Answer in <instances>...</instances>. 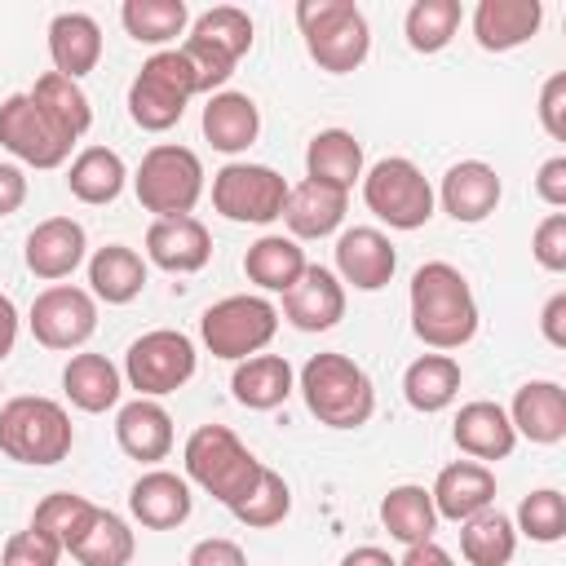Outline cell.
Wrapping results in <instances>:
<instances>
[{"label":"cell","instance_id":"obj_1","mask_svg":"<svg viewBox=\"0 0 566 566\" xmlns=\"http://www.w3.org/2000/svg\"><path fill=\"white\" fill-rule=\"evenodd\" d=\"M411 332L429 349H460L478 332V301L451 261H424L411 274Z\"/></svg>","mask_w":566,"mask_h":566},{"label":"cell","instance_id":"obj_2","mask_svg":"<svg viewBox=\"0 0 566 566\" xmlns=\"http://www.w3.org/2000/svg\"><path fill=\"white\" fill-rule=\"evenodd\" d=\"M301 398L310 407V416L327 429H358L371 420L376 411V389L371 376L349 358V354H314L301 367Z\"/></svg>","mask_w":566,"mask_h":566},{"label":"cell","instance_id":"obj_3","mask_svg":"<svg viewBox=\"0 0 566 566\" xmlns=\"http://www.w3.org/2000/svg\"><path fill=\"white\" fill-rule=\"evenodd\" d=\"M181 464H186V482H195L199 491H208L217 504H234L252 491V482L261 478V460L239 442L234 429L226 424H199L186 447H181Z\"/></svg>","mask_w":566,"mask_h":566},{"label":"cell","instance_id":"obj_4","mask_svg":"<svg viewBox=\"0 0 566 566\" xmlns=\"http://www.w3.org/2000/svg\"><path fill=\"white\" fill-rule=\"evenodd\" d=\"M296 27L305 40V53L332 75L358 71L371 53V27L354 0H301Z\"/></svg>","mask_w":566,"mask_h":566},{"label":"cell","instance_id":"obj_5","mask_svg":"<svg viewBox=\"0 0 566 566\" xmlns=\"http://www.w3.org/2000/svg\"><path fill=\"white\" fill-rule=\"evenodd\" d=\"M75 429L62 402L40 394H18L0 407V451L18 464H57L71 455Z\"/></svg>","mask_w":566,"mask_h":566},{"label":"cell","instance_id":"obj_6","mask_svg":"<svg viewBox=\"0 0 566 566\" xmlns=\"http://www.w3.org/2000/svg\"><path fill=\"white\" fill-rule=\"evenodd\" d=\"M137 203L146 212H155V221L164 217H190L199 195H203V164L190 146L177 142H159L142 155L137 177H133Z\"/></svg>","mask_w":566,"mask_h":566},{"label":"cell","instance_id":"obj_7","mask_svg":"<svg viewBox=\"0 0 566 566\" xmlns=\"http://www.w3.org/2000/svg\"><path fill=\"white\" fill-rule=\"evenodd\" d=\"M190 97H195L190 62L181 57V49H159L142 62L137 80L128 84V115L146 133H168L186 115Z\"/></svg>","mask_w":566,"mask_h":566},{"label":"cell","instance_id":"obj_8","mask_svg":"<svg viewBox=\"0 0 566 566\" xmlns=\"http://www.w3.org/2000/svg\"><path fill=\"white\" fill-rule=\"evenodd\" d=\"M363 203L389 230H420L433 217V186L407 155H389L363 172Z\"/></svg>","mask_w":566,"mask_h":566},{"label":"cell","instance_id":"obj_9","mask_svg":"<svg viewBox=\"0 0 566 566\" xmlns=\"http://www.w3.org/2000/svg\"><path fill=\"white\" fill-rule=\"evenodd\" d=\"M279 332V310L265 301V296H226L217 305L203 310L199 318V336L208 345L212 358H230V363H243L252 354H261Z\"/></svg>","mask_w":566,"mask_h":566},{"label":"cell","instance_id":"obj_10","mask_svg":"<svg viewBox=\"0 0 566 566\" xmlns=\"http://www.w3.org/2000/svg\"><path fill=\"white\" fill-rule=\"evenodd\" d=\"M195 340L177 327L142 332L124 354V380L137 389V398H164L177 394L195 376Z\"/></svg>","mask_w":566,"mask_h":566},{"label":"cell","instance_id":"obj_11","mask_svg":"<svg viewBox=\"0 0 566 566\" xmlns=\"http://www.w3.org/2000/svg\"><path fill=\"white\" fill-rule=\"evenodd\" d=\"M287 181L270 164H226L212 172V208L239 226H270L283 217Z\"/></svg>","mask_w":566,"mask_h":566},{"label":"cell","instance_id":"obj_12","mask_svg":"<svg viewBox=\"0 0 566 566\" xmlns=\"http://www.w3.org/2000/svg\"><path fill=\"white\" fill-rule=\"evenodd\" d=\"M0 146L31 168H62L75 142L35 106L31 93H13L0 102Z\"/></svg>","mask_w":566,"mask_h":566},{"label":"cell","instance_id":"obj_13","mask_svg":"<svg viewBox=\"0 0 566 566\" xmlns=\"http://www.w3.org/2000/svg\"><path fill=\"white\" fill-rule=\"evenodd\" d=\"M27 323L44 349H80L97 332V301L84 287L53 283L31 301Z\"/></svg>","mask_w":566,"mask_h":566},{"label":"cell","instance_id":"obj_14","mask_svg":"<svg viewBox=\"0 0 566 566\" xmlns=\"http://www.w3.org/2000/svg\"><path fill=\"white\" fill-rule=\"evenodd\" d=\"M398 270V252L385 230L354 226L336 239V279L358 292H380Z\"/></svg>","mask_w":566,"mask_h":566},{"label":"cell","instance_id":"obj_15","mask_svg":"<svg viewBox=\"0 0 566 566\" xmlns=\"http://www.w3.org/2000/svg\"><path fill=\"white\" fill-rule=\"evenodd\" d=\"M283 318L296 332L336 327L345 318V283L323 265H305V274L283 292Z\"/></svg>","mask_w":566,"mask_h":566},{"label":"cell","instance_id":"obj_16","mask_svg":"<svg viewBox=\"0 0 566 566\" xmlns=\"http://www.w3.org/2000/svg\"><path fill=\"white\" fill-rule=\"evenodd\" d=\"M146 256L168 274H195L212 256V234L199 217H164L146 230Z\"/></svg>","mask_w":566,"mask_h":566},{"label":"cell","instance_id":"obj_17","mask_svg":"<svg viewBox=\"0 0 566 566\" xmlns=\"http://www.w3.org/2000/svg\"><path fill=\"white\" fill-rule=\"evenodd\" d=\"M84 248H88V239H84V226H80V221H71V217H49V221H40V226L27 234L22 256H27V270H31L35 279L57 283V279H71V274L80 270Z\"/></svg>","mask_w":566,"mask_h":566},{"label":"cell","instance_id":"obj_18","mask_svg":"<svg viewBox=\"0 0 566 566\" xmlns=\"http://www.w3.org/2000/svg\"><path fill=\"white\" fill-rule=\"evenodd\" d=\"M438 199H442V212H447L451 221L478 226V221H486V217L495 212V203H500V177H495V168L482 164V159H460V164L447 168Z\"/></svg>","mask_w":566,"mask_h":566},{"label":"cell","instance_id":"obj_19","mask_svg":"<svg viewBox=\"0 0 566 566\" xmlns=\"http://www.w3.org/2000/svg\"><path fill=\"white\" fill-rule=\"evenodd\" d=\"M195 509V495H190V482L168 473V469H150L133 482L128 491V513L146 526V531H172L190 517Z\"/></svg>","mask_w":566,"mask_h":566},{"label":"cell","instance_id":"obj_20","mask_svg":"<svg viewBox=\"0 0 566 566\" xmlns=\"http://www.w3.org/2000/svg\"><path fill=\"white\" fill-rule=\"evenodd\" d=\"M451 438H455V447H460L469 460H478V464L504 460V455H513V447H517V433H513L509 411H504L500 402H491V398L464 402L460 416H455Z\"/></svg>","mask_w":566,"mask_h":566},{"label":"cell","instance_id":"obj_21","mask_svg":"<svg viewBox=\"0 0 566 566\" xmlns=\"http://www.w3.org/2000/svg\"><path fill=\"white\" fill-rule=\"evenodd\" d=\"M429 500H433V513L438 517L469 522L473 513H482V509L495 504V473L486 464H478V460H455V464H447L438 473Z\"/></svg>","mask_w":566,"mask_h":566},{"label":"cell","instance_id":"obj_22","mask_svg":"<svg viewBox=\"0 0 566 566\" xmlns=\"http://www.w3.org/2000/svg\"><path fill=\"white\" fill-rule=\"evenodd\" d=\"M115 442L137 464L168 460V451H172V416L155 398H133L115 416Z\"/></svg>","mask_w":566,"mask_h":566},{"label":"cell","instance_id":"obj_23","mask_svg":"<svg viewBox=\"0 0 566 566\" xmlns=\"http://www.w3.org/2000/svg\"><path fill=\"white\" fill-rule=\"evenodd\" d=\"M544 22L539 0H478L473 9V40L486 53H509L526 44Z\"/></svg>","mask_w":566,"mask_h":566},{"label":"cell","instance_id":"obj_24","mask_svg":"<svg viewBox=\"0 0 566 566\" xmlns=\"http://www.w3.org/2000/svg\"><path fill=\"white\" fill-rule=\"evenodd\" d=\"M509 420H513V433H522L539 447L562 442L566 438V389L557 380H526L513 394Z\"/></svg>","mask_w":566,"mask_h":566},{"label":"cell","instance_id":"obj_25","mask_svg":"<svg viewBox=\"0 0 566 566\" xmlns=\"http://www.w3.org/2000/svg\"><path fill=\"white\" fill-rule=\"evenodd\" d=\"M49 57H53L57 75L80 84V75H88L102 62V27L80 9L57 13L49 22Z\"/></svg>","mask_w":566,"mask_h":566},{"label":"cell","instance_id":"obj_26","mask_svg":"<svg viewBox=\"0 0 566 566\" xmlns=\"http://www.w3.org/2000/svg\"><path fill=\"white\" fill-rule=\"evenodd\" d=\"M305 177L332 190H354L363 181V142L349 128H323L305 146Z\"/></svg>","mask_w":566,"mask_h":566},{"label":"cell","instance_id":"obj_27","mask_svg":"<svg viewBox=\"0 0 566 566\" xmlns=\"http://www.w3.org/2000/svg\"><path fill=\"white\" fill-rule=\"evenodd\" d=\"M345 208H349L345 190H332V186H318L305 177L301 186H287L283 221H287L292 239H327L332 230H340Z\"/></svg>","mask_w":566,"mask_h":566},{"label":"cell","instance_id":"obj_28","mask_svg":"<svg viewBox=\"0 0 566 566\" xmlns=\"http://www.w3.org/2000/svg\"><path fill=\"white\" fill-rule=\"evenodd\" d=\"M256 133H261V111H256V102L248 93L221 88V93L208 97V106H203V137L212 142V150L239 155V150H248L256 142Z\"/></svg>","mask_w":566,"mask_h":566},{"label":"cell","instance_id":"obj_29","mask_svg":"<svg viewBox=\"0 0 566 566\" xmlns=\"http://www.w3.org/2000/svg\"><path fill=\"white\" fill-rule=\"evenodd\" d=\"M230 389H234V402L239 407H248V411H274L296 389V376H292V363L283 354H252V358H243L234 367Z\"/></svg>","mask_w":566,"mask_h":566},{"label":"cell","instance_id":"obj_30","mask_svg":"<svg viewBox=\"0 0 566 566\" xmlns=\"http://www.w3.org/2000/svg\"><path fill=\"white\" fill-rule=\"evenodd\" d=\"M62 389L71 398V407L97 416L111 411L124 394V376L106 354H71V363L62 367Z\"/></svg>","mask_w":566,"mask_h":566},{"label":"cell","instance_id":"obj_31","mask_svg":"<svg viewBox=\"0 0 566 566\" xmlns=\"http://www.w3.org/2000/svg\"><path fill=\"white\" fill-rule=\"evenodd\" d=\"M88 283H93V301L128 305L146 287V261L128 243H106L88 256Z\"/></svg>","mask_w":566,"mask_h":566},{"label":"cell","instance_id":"obj_32","mask_svg":"<svg viewBox=\"0 0 566 566\" xmlns=\"http://www.w3.org/2000/svg\"><path fill=\"white\" fill-rule=\"evenodd\" d=\"M460 363L451 358V354H420L407 371H402V398L416 407V411H424V416H433V411H447L451 402H455V394H460Z\"/></svg>","mask_w":566,"mask_h":566},{"label":"cell","instance_id":"obj_33","mask_svg":"<svg viewBox=\"0 0 566 566\" xmlns=\"http://www.w3.org/2000/svg\"><path fill=\"white\" fill-rule=\"evenodd\" d=\"M124 181H128V168H124V159H119L111 146H84V150L71 159V168H66L71 195H75L80 203H93V208L119 199Z\"/></svg>","mask_w":566,"mask_h":566},{"label":"cell","instance_id":"obj_34","mask_svg":"<svg viewBox=\"0 0 566 566\" xmlns=\"http://www.w3.org/2000/svg\"><path fill=\"white\" fill-rule=\"evenodd\" d=\"M305 252L292 234H261L248 256H243V274L261 287V292H287L301 274H305Z\"/></svg>","mask_w":566,"mask_h":566},{"label":"cell","instance_id":"obj_35","mask_svg":"<svg viewBox=\"0 0 566 566\" xmlns=\"http://www.w3.org/2000/svg\"><path fill=\"white\" fill-rule=\"evenodd\" d=\"M380 522H385V531H389L398 544H407V548L433 539V531H438L433 500H429V491L416 486V482L389 486V495L380 500Z\"/></svg>","mask_w":566,"mask_h":566},{"label":"cell","instance_id":"obj_36","mask_svg":"<svg viewBox=\"0 0 566 566\" xmlns=\"http://www.w3.org/2000/svg\"><path fill=\"white\" fill-rule=\"evenodd\" d=\"M460 553L469 566H509L517 553V526L500 509H482L460 522Z\"/></svg>","mask_w":566,"mask_h":566},{"label":"cell","instance_id":"obj_37","mask_svg":"<svg viewBox=\"0 0 566 566\" xmlns=\"http://www.w3.org/2000/svg\"><path fill=\"white\" fill-rule=\"evenodd\" d=\"M133 531H128V522L119 517V513H111V509H97L93 517H88V526H84V535L71 544V557L80 562V566H128L133 562Z\"/></svg>","mask_w":566,"mask_h":566},{"label":"cell","instance_id":"obj_38","mask_svg":"<svg viewBox=\"0 0 566 566\" xmlns=\"http://www.w3.org/2000/svg\"><path fill=\"white\" fill-rule=\"evenodd\" d=\"M31 97H35V106H40V111H44L71 142L88 133V124H93V106H88V93H84L75 80H66V75H57V71H44V75L35 80Z\"/></svg>","mask_w":566,"mask_h":566},{"label":"cell","instance_id":"obj_39","mask_svg":"<svg viewBox=\"0 0 566 566\" xmlns=\"http://www.w3.org/2000/svg\"><path fill=\"white\" fill-rule=\"evenodd\" d=\"M119 22L137 44H168L186 31L190 9L186 0H124Z\"/></svg>","mask_w":566,"mask_h":566},{"label":"cell","instance_id":"obj_40","mask_svg":"<svg viewBox=\"0 0 566 566\" xmlns=\"http://www.w3.org/2000/svg\"><path fill=\"white\" fill-rule=\"evenodd\" d=\"M460 18H464L460 0H416V4L407 9V22H402L407 44H411L416 53H438V49H447L451 35L460 31Z\"/></svg>","mask_w":566,"mask_h":566},{"label":"cell","instance_id":"obj_41","mask_svg":"<svg viewBox=\"0 0 566 566\" xmlns=\"http://www.w3.org/2000/svg\"><path fill=\"white\" fill-rule=\"evenodd\" d=\"M93 513H97L93 500H84V495H75V491H53V495H44V500L35 504L31 526L44 531L49 539H57L62 553H71V544L84 535V526H88Z\"/></svg>","mask_w":566,"mask_h":566},{"label":"cell","instance_id":"obj_42","mask_svg":"<svg viewBox=\"0 0 566 566\" xmlns=\"http://www.w3.org/2000/svg\"><path fill=\"white\" fill-rule=\"evenodd\" d=\"M230 513H234L243 526H256V531L279 526V522L292 513V491H287V482H283L274 469H261V478L252 482V491H248L243 500H234Z\"/></svg>","mask_w":566,"mask_h":566},{"label":"cell","instance_id":"obj_43","mask_svg":"<svg viewBox=\"0 0 566 566\" xmlns=\"http://www.w3.org/2000/svg\"><path fill=\"white\" fill-rule=\"evenodd\" d=\"M190 35L203 40V44H212V49H221L226 57L239 62V57L252 49V18H248L243 9H234V4H217V9H208V13L195 18Z\"/></svg>","mask_w":566,"mask_h":566},{"label":"cell","instance_id":"obj_44","mask_svg":"<svg viewBox=\"0 0 566 566\" xmlns=\"http://www.w3.org/2000/svg\"><path fill=\"white\" fill-rule=\"evenodd\" d=\"M513 526L535 544H557L566 535V500H562V491H553V486L531 491L517 504V522Z\"/></svg>","mask_w":566,"mask_h":566},{"label":"cell","instance_id":"obj_45","mask_svg":"<svg viewBox=\"0 0 566 566\" xmlns=\"http://www.w3.org/2000/svg\"><path fill=\"white\" fill-rule=\"evenodd\" d=\"M181 57H186L190 71H195V93H208V97H212V88H221V84L234 75V57H226L221 49H212V44H203V40H195V35H186Z\"/></svg>","mask_w":566,"mask_h":566},{"label":"cell","instance_id":"obj_46","mask_svg":"<svg viewBox=\"0 0 566 566\" xmlns=\"http://www.w3.org/2000/svg\"><path fill=\"white\" fill-rule=\"evenodd\" d=\"M57 557H62V544L49 539L44 531L27 526V531H13L4 539V562L0 566H57Z\"/></svg>","mask_w":566,"mask_h":566},{"label":"cell","instance_id":"obj_47","mask_svg":"<svg viewBox=\"0 0 566 566\" xmlns=\"http://www.w3.org/2000/svg\"><path fill=\"white\" fill-rule=\"evenodd\" d=\"M531 252H535V261H539L548 274H562V270H566V212H548V217L535 226Z\"/></svg>","mask_w":566,"mask_h":566},{"label":"cell","instance_id":"obj_48","mask_svg":"<svg viewBox=\"0 0 566 566\" xmlns=\"http://www.w3.org/2000/svg\"><path fill=\"white\" fill-rule=\"evenodd\" d=\"M539 124L553 142H566V71L548 75L539 88Z\"/></svg>","mask_w":566,"mask_h":566},{"label":"cell","instance_id":"obj_49","mask_svg":"<svg viewBox=\"0 0 566 566\" xmlns=\"http://www.w3.org/2000/svg\"><path fill=\"white\" fill-rule=\"evenodd\" d=\"M186 566H248V557H243V548H239L234 539L208 535V539H199V544L190 548Z\"/></svg>","mask_w":566,"mask_h":566},{"label":"cell","instance_id":"obj_50","mask_svg":"<svg viewBox=\"0 0 566 566\" xmlns=\"http://www.w3.org/2000/svg\"><path fill=\"white\" fill-rule=\"evenodd\" d=\"M535 195L548 203V208H566V155H553L539 164L535 172Z\"/></svg>","mask_w":566,"mask_h":566},{"label":"cell","instance_id":"obj_51","mask_svg":"<svg viewBox=\"0 0 566 566\" xmlns=\"http://www.w3.org/2000/svg\"><path fill=\"white\" fill-rule=\"evenodd\" d=\"M539 332L553 349H566V292H553L544 314H539Z\"/></svg>","mask_w":566,"mask_h":566},{"label":"cell","instance_id":"obj_52","mask_svg":"<svg viewBox=\"0 0 566 566\" xmlns=\"http://www.w3.org/2000/svg\"><path fill=\"white\" fill-rule=\"evenodd\" d=\"M27 203V177L18 164H0V217H13Z\"/></svg>","mask_w":566,"mask_h":566},{"label":"cell","instance_id":"obj_53","mask_svg":"<svg viewBox=\"0 0 566 566\" xmlns=\"http://www.w3.org/2000/svg\"><path fill=\"white\" fill-rule=\"evenodd\" d=\"M398 566H455V562H451V553H447L442 544L424 539V544H411V548L402 553V562H398Z\"/></svg>","mask_w":566,"mask_h":566},{"label":"cell","instance_id":"obj_54","mask_svg":"<svg viewBox=\"0 0 566 566\" xmlns=\"http://www.w3.org/2000/svg\"><path fill=\"white\" fill-rule=\"evenodd\" d=\"M13 340H18V305L0 292V363L13 354Z\"/></svg>","mask_w":566,"mask_h":566},{"label":"cell","instance_id":"obj_55","mask_svg":"<svg viewBox=\"0 0 566 566\" xmlns=\"http://www.w3.org/2000/svg\"><path fill=\"white\" fill-rule=\"evenodd\" d=\"M340 566H398L385 548H376V544H363V548H349L345 557H340Z\"/></svg>","mask_w":566,"mask_h":566}]
</instances>
